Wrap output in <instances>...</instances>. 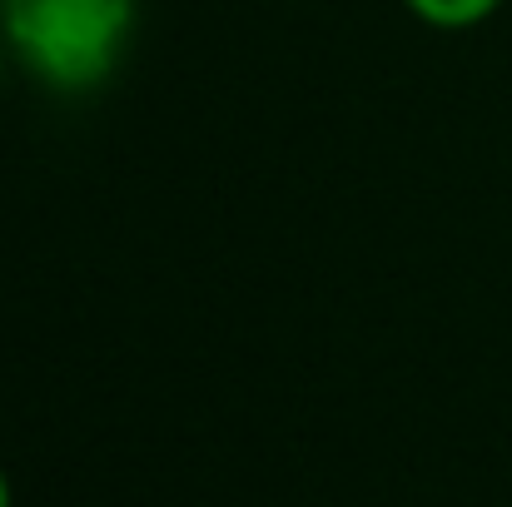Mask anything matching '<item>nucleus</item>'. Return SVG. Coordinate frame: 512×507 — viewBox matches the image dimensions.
Here are the masks:
<instances>
[{"label": "nucleus", "mask_w": 512, "mask_h": 507, "mask_svg": "<svg viewBox=\"0 0 512 507\" xmlns=\"http://www.w3.org/2000/svg\"><path fill=\"white\" fill-rule=\"evenodd\" d=\"M0 507H15V498H10V478H5V468H0Z\"/></svg>", "instance_id": "3"}, {"label": "nucleus", "mask_w": 512, "mask_h": 507, "mask_svg": "<svg viewBox=\"0 0 512 507\" xmlns=\"http://www.w3.org/2000/svg\"><path fill=\"white\" fill-rule=\"evenodd\" d=\"M140 0H0L15 65L50 95L80 100L115 80L135 45Z\"/></svg>", "instance_id": "1"}, {"label": "nucleus", "mask_w": 512, "mask_h": 507, "mask_svg": "<svg viewBox=\"0 0 512 507\" xmlns=\"http://www.w3.org/2000/svg\"><path fill=\"white\" fill-rule=\"evenodd\" d=\"M0 55H5V30H0Z\"/></svg>", "instance_id": "4"}, {"label": "nucleus", "mask_w": 512, "mask_h": 507, "mask_svg": "<svg viewBox=\"0 0 512 507\" xmlns=\"http://www.w3.org/2000/svg\"><path fill=\"white\" fill-rule=\"evenodd\" d=\"M403 5L433 30H468L503 10V0H403Z\"/></svg>", "instance_id": "2"}]
</instances>
